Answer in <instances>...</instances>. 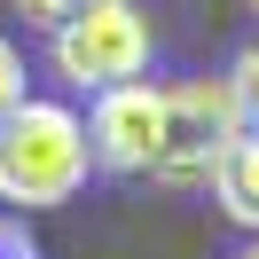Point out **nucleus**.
Segmentation results:
<instances>
[{
    "mask_svg": "<svg viewBox=\"0 0 259 259\" xmlns=\"http://www.w3.org/2000/svg\"><path fill=\"white\" fill-rule=\"evenodd\" d=\"M87 173H95V149H87V118L71 102L24 95L0 118V204L55 212L87 189Z\"/></svg>",
    "mask_w": 259,
    "mask_h": 259,
    "instance_id": "obj_1",
    "label": "nucleus"
},
{
    "mask_svg": "<svg viewBox=\"0 0 259 259\" xmlns=\"http://www.w3.org/2000/svg\"><path fill=\"white\" fill-rule=\"evenodd\" d=\"M149 55H157V24H149L142 0H95L48 32V63L71 95H110V87L142 79Z\"/></svg>",
    "mask_w": 259,
    "mask_h": 259,
    "instance_id": "obj_2",
    "label": "nucleus"
},
{
    "mask_svg": "<svg viewBox=\"0 0 259 259\" xmlns=\"http://www.w3.org/2000/svg\"><path fill=\"white\" fill-rule=\"evenodd\" d=\"M243 134V110L228 95V79H181L165 87V157H157V189H204L220 149Z\"/></svg>",
    "mask_w": 259,
    "mask_h": 259,
    "instance_id": "obj_3",
    "label": "nucleus"
},
{
    "mask_svg": "<svg viewBox=\"0 0 259 259\" xmlns=\"http://www.w3.org/2000/svg\"><path fill=\"white\" fill-rule=\"evenodd\" d=\"M87 149H95L102 173L149 181L157 157H165V87L126 79V87H110V95H95V110H87Z\"/></svg>",
    "mask_w": 259,
    "mask_h": 259,
    "instance_id": "obj_4",
    "label": "nucleus"
},
{
    "mask_svg": "<svg viewBox=\"0 0 259 259\" xmlns=\"http://www.w3.org/2000/svg\"><path fill=\"white\" fill-rule=\"evenodd\" d=\"M204 189H212V204H220L243 236H259V126H243L236 142L220 149V165H212Z\"/></svg>",
    "mask_w": 259,
    "mask_h": 259,
    "instance_id": "obj_5",
    "label": "nucleus"
},
{
    "mask_svg": "<svg viewBox=\"0 0 259 259\" xmlns=\"http://www.w3.org/2000/svg\"><path fill=\"white\" fill-rule=\"evenodd\" d=\"M228 95H236V110H243V126H259V39L236 55V71H228Z\"/></svg>",
    "mask_w": 259,
    "mask_h": 259,
    "instance_id": "obj_6",
    "label": "nucleus"
},
{
    "mask_svg": "<svg viewBox=\"0 0 259 259\" xmlns=\"http://www.w3.org/2000/svg\"><path fill=\"white\" fill-rule=\"evenodd\" d=\"M24 79H32V71H24V48H16V39H0V118H8L24 95H32Z\"/></svg>",
    "mask_w": 259,
    "mask_h": 259,
    "instance_id": "obj_7",
    "label": "nucleus"
},
{
    "mask_svg": "<svg viewBox=\"0 0 259 259\" xmlns=\"http://www.w3.org/2000/svg\"><path fill=\"white\" fill-rule=\"evenodd\" d=\"M24 24H39V32H55V24H71L79 8H95V0H16Z\"/></svg>",
    "mask_w": 259,
    "mask_h": 259,
    "instance_id": "obj_8",
    "label": "nucleus"
},
{
    "mask_svg": "<svg viewBox=\"0 0 259 259\" xmlns=\"http://www.w3.org/2000/svg\"><path fill=\"white\" fill-rule=\"evenodd\" d=\"M32 251V236H24V220H8V212H0V259H24Z\"/></svg>",
    "mask_w": 259,
    "mask_h": 259,
    "instance_id": "obj_9",
    "label": "nucleus"
},
{
    "mask_svg": "<svg viewBox=\"0 0 259 259\" xmlns=\"http://www.w3.org/2000/svg\"><path fill=\"white\" fill-rule=\"evenodd\" d=\"M228 259H259V236H251V243H243V251H228Z\"/></svg>",
    "mask_w": 259,
    "mask_h": 259,
    "instance_id": "obj_10",
    "label": "nucleus"
},
{
    "mask_svg": "<svg viewBox=\"0 0 259 259\" xmlns=\"http://www.w3.org/2000/svg\"><path fill=\"white\" fill-rule=\"evenodd\" d=\"M251 16H259V0H251Z\"/></svg>",
    "mask_w": 259,
    "mask_h": 259,
    "instance_id": "obj_11",
    "label": "nucleus"
},
{
    "mask_svg": "<svg viewBox=\"0 0 259 259\" xmlns=\"http://www.w3.org/2000/svg\"><path fill=\"white\" fill-rule=\"evenodd\" d=\"M24 259H39V251H24Z\"/></svg>",
    "mask_w": 259,
    "mask_h": 259,
    "instance_id": "obj_12",
    "label": "nucleus"
}]
</instances>
